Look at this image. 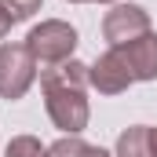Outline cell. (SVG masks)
<instances>
[{
  "instance_id": "obj_1",
  "label": "cell",
  "mask_w": 157,
  "mask_h": 157,
  "mask_svg": "<svg viewBox=\"0 0 157 157\" xmlns=\"http://www.w3.org/2000/svg\"><path fill=\"white\" fill-rule=\"evenodd\" d=\"M22 44L29 48V55L48 70V66H59V62H70L73 59V51H77V29L70 22H62V18H44L40 26H33L26 33Z\"/></svg>"
},
{
  "instance_id": "obj_2",
  "label": "cell",
  "mask_w": 157,
  "mask_h": 157,
  "mask_svg": "<svg viewBox=\"0 0 157 157\" xmlns=\"http://www.w3.org/2000/svg\"><path fill=\"white\" fill-rule=\"evenodd\" d=\"M37 80V59L29 55L26 44H15V40H4L0 44V99L15 102L22 99Z\"/></svg>"
},
{
  "instance_id": "obj_3",
  "label": "cell",
  "mask_w": 157,
  "mask_h": 157,
  "mask_svg": "<svg viewBox=\"0 0 157 157\" xmlns=\"http://www.w3.org/2000/svg\"><path fill=\"white\" fill-rule=\"evenodd\" d=\"M44 106L62 135H80L91 121V106L80 88H44Z\"/></svg>"
},
{
  "instance_id": "obj_4",
  "label": "cell",
  "mask_w": 157,
  "mask_h": 157,
  "mask_svg": "<svg viewBox=\"0 0 157 157\" xmlns=\"http://www.w3.org/2000/svg\"><path fill=\"white\" fill-rule=\"evenodd\" d=\"M143 33H150V11L143 4H113L102 15V37L110 48H121Z\"/></svg>"
},
{
  "instance_id": "obj_5",
  "label": "cell",
  "mask_w": 157,
  "mask_h": 157,
  "mask_svg": "<svg viewBox=\"0 0 157 157\" xmlns=\"http://www.w3.org/2000/svg\"><path fill=\"white\" fill-rule=\"evenodd\" d=\"M132 84L135 80H132V73H128V66H124V59H121L117 48H110L106 55H99L88 66V88H95L99 95H121Z\"/></svg>"
},
{
  "instance_id": "obj_6",
  "label": "cell",
  "mask_w": 157,
  "mask_h": 157,
  "mask_svg": "<svg viewBox=\"0 0 157 157\" xmlns=\"http://www.w3.org/2000/svg\"><path fill=\"white\" fill-rule=\"evenodd\" d=\"M117 51L128 66V73H132V80H157V33L154 29L121 44Z\"/></svg>"
},
{
  "instance_id": "obj_7",
  "label": "cell",
  "mask_w": 157,
  "mask_h": 157,
  "mask_svg": "<svg viewBox=\"0 0 157 157\" xmlns=\"http://www.w3.org/2000/svg\"><path fill=\"white\" fill-rule=\"evenodd\" d=\"M40 88H88V66L70 59V62H59V66H48L40 70Z\"/></svg>"
},
{
  "instance_id": "obj_8",
  "label": "cell",
  "mask_w": 157,
  "mask_h": 157,
  "mask_svg": "<svg viewBox=\"0 0 157 157\" xmlns=\"http://www.w3.org/2000/svg\"><path fill=\"white\" fill-rule=\"evenodd\" d=\"M113 157H154V128L150 124H132L117 135Z\"/></svg>"
},
{
  "instance_id": "obj_9",
  "label": "cell",
  "mask_w": 157,
  "mask_h": 157,
  "mask_svg": "<svg viewBox=\"0 0 157 157\" xmlns=\"http://www.w3.org/2000/svg\"><path fill=\"white\" fill-rule=\"evenodd\" d=\"M44 157H110L102 146H91V143H84L80 135H62L59 143H51Z\"/></svg>"
},
{
  "instance_id": "obj_10",
  "label": "cell",
  "mask_w": 157,
  "mask_h": 157,
  "mask_svg": "<svg viewBox=\"0 0 157 157\" xmlns=\"http://www.w3.org/2000/svg\"><path fill=\"white\" fill-rule=\"evenodd\" d=\"M44 150H48V146H40L37 135H15V139L7 143L4 157H44Z\"/></svg>"
},
{
  "instance_id": "obj_11",
  "label": "cell",
  "mask_w": 157,
  "mask_h": 157,
  "mask_svg": "<svg viewBox=\"0 0 157 157\" xmlns=\"http://www.w3.org/2000/svg\"><path fill=\"white\" fill-rule=\"evenodd\" d=\"M0 7L7 11L11 22H26V18H33L40 11V0H0Z\"/></svg>"
},
{
  "instance_id": "obj_12",
  "label": "cell",
  "mask_w": 157,
  "mask_h": 157,
  "mask_svg": "<svg viewBox=\"0 0 157 157\" xmlns=\"http://www.w3.org/2000/svg\"><path fill=\"white\" fill-rule=\"evenodd\" d=\"M11 26H15V22H11V18H7V11L0 7V40H4L7 33H11Z\"/></svg>"
},
{
  "instance_id": "obj_13",
  "label": "cell",
  "mask_w": 157,
  "mask_h": 157,
  "mask_svg": "<svg viewBox=\"0 0 157 157\" xmlns=\"http://www.w3.org/2000/svg\"><path fill=\"white\" fill-rule=\"evenodd\" d=\"M70 4H117V0H70Z\"/></svg>"
},
{
  "instance_id": "obj_14",
  "label": "cell",
  "mask_w": 157,
  "mask_h": 157,
  "mask_svg": "<svg viewBox=\"0 0 157 157\" xmlns=\"http://www.w3.org/2000/svg\"><path fill=\"white\" fill-rule=\"evenodd\" d=\"M154 157H157V128H154Z\"/></svg>"
}]
</instances>
